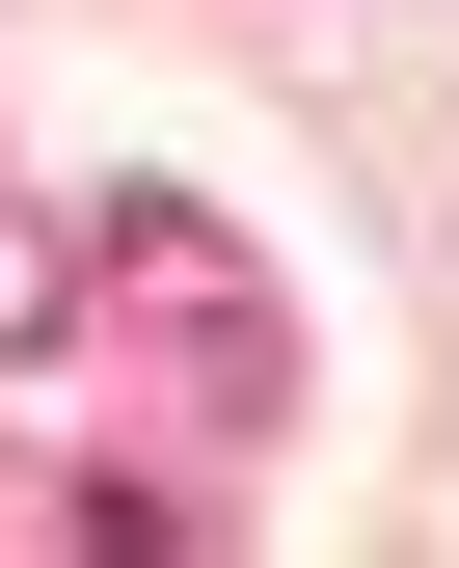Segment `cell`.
<instances>
[{"instance_id": "obj_1", "label": "cell", "mask_w": 459, "mask_h": 568, "mask_svg": "<svg viewBox=\"0 0 459 568\" xmlns=\"http://www.w3.org/2000/svg\"><path fill=\"white\" fill-rule=\"evenodd\" d=\"M109 325H135V379L190 406V434H271L297 406V325H271V271L190 217V190H109Z\"/></svg>"}, {"instance_id": "obj_3", "label": "cell", "mask_w": 459, "mask_h": 568, "mask_svg": "<svg viewBox=\"0 0 459 568\" xmlns=\"http://www.w3.org/2000/svg\"><path fill=\"white\" fill-rule=\"evenodd\" d=\"M54 541H109V568H190V541H216V487H163V460H82V487H54Z\"/></svg>"}, {"instance_id": "obj_2", "label": "cell", "mask_w": 459, "mask_h": 568, "mask_svg": "<svg viewBox=\"0 0 459 568\" xmlns=\"http://www.w3.org/2000/svg\"><path fill=\"white\" fill-rule=\"evenodd\" d=\"M82 325H109V217H54V190H0V379H54Z\"/></svg>"}]
</instances>
